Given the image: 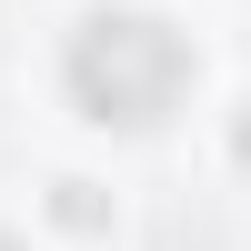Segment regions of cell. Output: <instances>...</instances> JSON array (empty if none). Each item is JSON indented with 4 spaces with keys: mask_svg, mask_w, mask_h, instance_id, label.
I'll list each match as a JSON object with an SVG mask.
<instances>
[{
    "mask_svg": "<svg viewBox=\"0 0 251 251\" xmlns=\"http://www.w3.org/2000/svg\"><path fill=\"white\" fill-rule=\"evenodd\" d=\"M71 100L91 121H121V131H141V121H161L181 91H191V50H181V30H161V20L141 10H100L71 30Z\"/></svg>",
    "mask_w": 251,
    "mask_h": 251,
    "instance_id": "6da1fadb",
    "label": "cell"
}]
</instances>
